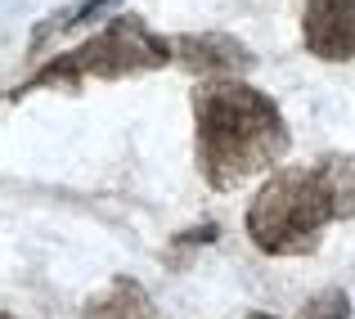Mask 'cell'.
<instances>
[{
	"label": "cell",
	"instance_id": "6da1fadb",
	"mask_svg": "<svg viewBox=\"0 0 355 319\" xmlns=\"http://www.w3.org/2000/svg\"><path fill=\"white\" fill-rule=\"evenodd\" d=\"M193 126H198V166L220 193L270 171L293 144L275 99L234 77H202L193 86Z\"/></svg>",
	"mask_w": 355,
	"mask_h": 319
},
{
	"label": "cell",
	"instance_id": "7a4b0ae2",
	"mask_svg": "<svg viewBox=\"0 0 355 319\" xmlns=\"http://www.w3.org/2000/svg\"><path fill=\"white\" fill-rule=\"evenodd\" d=\"M342 221V202L324 157L315 166H284L248 202V239L266 257H306L320 248L324 225Z\"/></svg>",
	"mask_w": 355,
	"mask_h": 319
},
{
	"label": "cell",
	"instance_id": "3957f363",
	"mask_svg": "<svg viewBox=\"0 0 355 319\" xmlns=\"http://www.w3.org/2000/svg\"><path fill=\"white\" fill-rule=\"evenodd\" d=\"M175 63V45L162 41L157 32H148L144 18L117 14L104 32H95L86 45L68 54H54L50 63L32 72L27 81H18L9 90V99H23L32 90H59V95H77L86 81H126L139 72H157Z\"/></svg>",
	"mask_w": 355,
	"mask_h": 319
},
{
	"label": "cell",
	"instance_id": "277c9868",
	"mask_svg": "<svg viewBox=\"0 0 355 319\" xmlns=\"http://www.w3.org/2000/svg\"><path fill=\"white\" fill-rule=\"evenodd\" d=\"M302 41L324 63L355 59V0H306Z\"/></svg>",
	"mask_w": 355,
	"mask_h": 319
},
{
	"label": "cell",
	"instance_id": "5b68a950",
	"mask_svg": "<svg viewBox=\"0 0 355 319\" xmlns=\"http://www.w3.org/2000/svg\"><path fill=\"white\" fill-rule=\"evenodd\" d=\"M175 63L193 77H216V72H248L257 68V54L225 32H184L175 36Z\"/></svg>",
	"mask_w": 355,
	"mask_h": 319
},
{
	"label": "cell",
	"instance_id": "8992f818",
	"mask_svg": "<svg viewBox=\"0 0 355 319\" xmlns=\"http://www.w3.org/2000/svg\"><path fill=\"white\" fill-rule=\"evenodd\" d=\"M86 319H153V302L130 279H113L104 297L86 302Z\"/></svg>",
	"mask_w": 355,
	"mask_h": 319
},
{
	"label": "cell",
	"instance_id": "52a82bcc",
	"mask_svg": "<svg viewBox=\"0 0 355 319\" xmlns=\"http://www.w3.org/2000/svg\"><path fill=\"white\" fill-rule=\"evenodd\" d=\"M297 319H351V297L342 288H324L297 311Z\"/></svg>",
	"mask_w": 355,
	"mask_h": 319
},
{
	"label": "cell",
	"instance_id": "ba28073f",
	"mask_svg": "<svg viewBox=\"0 0 355 319\" xmlns=\"http://www.w3.org/2000/svg\"><path fill=\"white\" fill-rule=\"evenodd\" d=\"M108 5H113V0H86V5H81L77 14H68V18H63V23H54V27H81V23H90V18H95V14H104ZM45 32H50V27H45ZM45 32H36V41H41Z\"/></svg>",
	"mask_w": 355,
	"mask_h": 319
},
{
	"label": "cell",
	"instance_id": "9c48e42d",
	"mask_svg": "<svg viewBox=\"0 0 355 319\" xmlns=\"http://www.w3.org/2000/svg\"><path fill=\"white\" fill-rule=\"evenodd\" d=\"M248 319H275V315H261V311H252V315H248Z\"/></svg>",
	"mask_w": 355,
	"mask_h": 319
},
{
	"label": "cell",
	"instance_id": "30bf717a",
	"mask_svg": "<svg viewBox=\"0 0 355 319\" xmlns=\"http://www.w3.org/2000/svg\"><path fill=\"white\" fill-rule=\"evenodd\" d=\"M0 319H18V315H9V311H5V315H0Z\"/></svg>",
	"mask_w": 355,
	"mask_h": 319
}]
</instances>
